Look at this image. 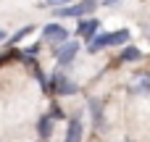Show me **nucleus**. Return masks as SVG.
<instances>
[{
    "instance_id": "1a4fd4ad",
    "label": "nucleus",
    "mask_w": 150,
    "mask_h": 142,
    "mask_svg": "<svg viewBox=\"0 0 150 142\" xmlns=\"http://www.w3.org/2000/svg\"><path fill=\"white\" fill-rule=\"evenodd\" d=\"M140 58H142V50L140 47H124V53H121V61L124 63H134Z\"/></svg>"
},
{
    "instance_id": "39448f33",
    "label": "nucleus",
    "mask_w": 150,
    "mask_h": 142,
    "mask_svg": "<svg viewBox=\"0 0 150 142\" xmlns=\"http://www.w3.org/2000/svg\"><path fill=\"white\" fill-rule=\"evenodd\" d=\"M103 47H111V32H103V34H95L90 40V53H98Z\"/></svg>"
},
{
    "instance_id": "4468645a",
    "label": "nucleus",
    "mask_w": 150,
    "mask_h": 142,
    "mask_svg": "<svg viewBox=\"0 0 150 142\" xmlns=\"http://www.w3.org/2000/svg\"><path fill=\"white\" fill-rule=\"evenodd\" d=\"M3 40H5V32H3V29H0V42H3Z\"/></svg>"
},
{
    "instance_id": "7ed1b4c3",
    "label": "nucleus",
    "mask_w": 150,
    "mask_h": 142,
    "mask_svg": "<svg viewBox=\"0 0 150 142\" xmlns=\"http://www.w3.org/2000/svg\"><path fill=\"white\" fill-rule=\"evenodd\" d=\"M76 50H79V45H76V42H66V45L55 53L58 63H71V61H74V55H76Z\"/></svg>"
},
{
    "instance_id": "9b49d317",
    "label": "nucleus",
    "mask_w": 150,
    "mask_h": 142,
    "mask_svg": "<svg viewBox=\"0 0 150 142\" xmlns=\"http://www.w3.org/2000/svg\"><path fill=\"white\" fill-rule=\"evenodd\" d=\"M50 132H53V119L47 116V119H42V124H40V134H45V137H47Z\"/></svg>"
},
{
    "instance_id": "423d86ee",
    "label": "nucleus",
    "mask_w": 150,
    "mask_h": 142,
    "mask_svg": "<svg viewBox=\"0 0 150 142\" xmlns=\"http://www.w3.org/2000/svg\"><path fill=\"white\" fill-rule=\"evenodd\" d=\"M66 142H82V121H79V119H71V121H69Z\"/></svg>"
},
{
    "instance_id": "f03ea898",
    "label": "nucleus",
    "mask_w": 150,
    "mask_h": 142,
    "mask_svg": "<svg viewBox=\"0 0 150 142\" xmlns=\"http://www.w3.org/2000/svg\"><path fill=\"white\" fill-rule=\"evenodd\" d=\"M42 37L50 40V42H66V40H69V32H66V26H61V24H45V26H42Z\"/></svg>"
},
{
    "instance_id": "f8f14e48",
    "label": "nucleus",
    "mask_w": 150,
    "mask_h": 142,
    "mask_svg": "<svg viewBox=\"0 0 150 142\" xmlns=\"http://www.w3.org/2000/svg\"><path fill=\"white\" fill-rule=\"evenodd\" d=\"M26 34H32V26H24V29H18V32L13 34V42H21Z\"/></svg>"
},
{
    "instance_id": "f257e3e1",
    "label": "nucleus",
    "mask_w": 150,
    "mask_h": 142,
    "mask_svg": "<svg viewBox=\"0 0 150 142\" xmlns=\"http://www.w3.org/2000/svg\"><path fill=\"white\" fill-rule=\"evenodd\" d=\"M95 11V0H84V3H76V5H63V8H55V16H63V18H79V16H87Z\"/></svg>"
},
{
    "instance_id": "0eeeda50",
    "label": "nucleus",
    "mask_w": 150,
    "mask_h": 142,
    "mask_svg": "<svg viewBox=\"0 0 150 142\" xmlns=\"http://www.w3.org/2000/svg\"><path fill=\"white\" fill-rule=\"evenodd\" d=\"M55 87H58V92H63V95H74L79 87H76V82H71L69 76H55Z\"/></svg>"
},
{
    "instance_id": "9d476101",
    "label": "nucleus",
    "mask_w": 150,
    "mask_h": 142,
    "mask_svg": "<svg viewBox=\"0 0 150 142\" xmlns=\"http://www.w3.org/2000/svg\"><path fill=\"white\" fill-rule=\"evenodd\" d=\"M74 0H42L40 5L42 8H63V5H71Z\"/></svg>"
},
{
    "instance_id": "ddd939ff",
    "label": "nucleus",
    "mask_w": 150,
    "mask_h": 142,
    "mask_svg": "<svg viewBox=\"0 0 150 142\" xmlns=\"http://www.w3.org/2000/svg\"><path fill=\"white\" fill-rule=\"evenodd\" d=\"M105 8H113V5H121V0H103Z\"/></svg>"
},
{
    "instance_id": "6e6552de",
    "label": "nucleus",
    "mask_w": 150,
    "mask_h": 142,
    "mask_svg": "<svg viewBox=\"0 0 150 142\" xmlns=\"http://www.w3.org/2000/svg\"><path fill=\"white\" fill-rule=\"evenodd\" d=\"M129 29H116V32H111V45H127L129 42Z\"/></svg>"
},
{
    "instance_id": "20e7f679",
    "label": "nucleus",
    "mask_w": 150,
    "mask_h": 142,
    "mask_svg": "<svg viewBox=\"0 0 150 142\" xmlns=\"http://www.w3.org/2000/svg\"><path fill=\"white\" fill-rule=\"evenodd\" d=\"M98 18H87V21H79V34L84 37V40H92L95 34H98Z\"/></svg>"
}]
</instances>
